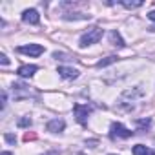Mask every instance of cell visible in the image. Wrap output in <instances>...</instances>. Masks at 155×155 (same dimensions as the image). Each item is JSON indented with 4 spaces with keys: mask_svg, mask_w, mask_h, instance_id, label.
Here are the masks:
<instances>
[{
    "mask_svg": "<svg viewBox=\"0 0 155 155\" xmlns=\"http://www.w3.org/2000/svg\"><path fill=\"white\" fill-rule=\"evenodd\" d=\"M104 35V29L102 28H91L88 29L82 37H81V46L86 48V46H91V44H97Z\"/></svg>",
    "mask_w": 155,
    "mask_h": 155,
    "instance_id": "cell-1",
    "label": "cell"
},
{
    "mask_svg": "<svg viewBox=\"0 0 155 155\" xmlns=\"http://www.w3.org/2000/svg\"><path fill=\"white\" fill-rule=\"evenodd\" d=\"M93 111V106H90V104H75L73 106V113H75V119H77V122L79 124H86L88 122V115Z\"/></svg>",
    "mask_w": 155,
    "mask_h": 155,
    "instance_id": "cell-2",
    "label": "cell"
},
{
    "mask_svg": "<svg viewBox=\"0 0 155 155\" xmlns=\"http://www.w3.org/2000/svg\"><path fill=\"white\" fill-rule=\"evenodd\" d=\"M133 135V131L131 130H128V128H124L120 122H113L111 126H110V137L115 140V139H130Z\"/></svg>",
    "mask_w": 155,
    "mask_h": 155,
    "instance_id": "cell-3",
    "label": "cell"
},
{
    "mask_svg": "<svg viewBox=\"0 0 155 155\" xmlns=\"http://www.w3.org/2000/svg\"><path fill=\"white\" fill-rule=\"evenodd\" d=\"M18 53H24V55H31V57H38L44 53V48L40 44H28V46H20L18 48Z\"/></svg>",
    "mask_w": 155,
    "mask_h": 155,
    "instance_id": "cell-4",
    "label": "cell"
},
{
    "mask_svg": "<svg viewBox=\"0 0 155 155\" xmlns=\"http://www.w3.org/2000/svg\"><path fill=\"white\" fill-rule=\"evenodd\" d=\"M22 20H24L26 24H38V22H40V15H38L37 9H26V11L22 13Z\"/></svg>",
    "mask_w": 155,
    "mask_h": 155,
    "instance_id": "cell-5",
    "label": "cell"
},
{
    "mask_svg": "<svg viewBox=\"0 0 155 155\" xmlns=\"http://www.w3.org/2000/svg\"><path fill=\"white\" fill-rule=\"evenodd\" d=\"M64 128H66L64 119H53L48 122V131H51V133H60Z\"/></svg>",
    "mask_w": 155,
    "mask_h": 155,
    "instance_id": "cell-6",
    "label": "cell"
},
{
    "mask_svg": "<svg viewBox=\"0 0 155 155\" xmlns=\"http://www.w3.org/2000/svg\"><path fill=\"white\" fill-rule=\"evenodd\" d=\"M58 75L64 77V79H77L79 77V69H75V68H66V66H58Z\"/></svg>",
    "mask_w": 155,
    "mask_h": 155,
    "instance_id": "cell-7",
    "label": "cell"
},
{
    "mask_svg": "<svg viewBox=\"0 0 155 155\" xmlns=\"http://www.w3.org/2000/svg\"><path fill=\"white\" fill-rule=\"evenodd\" d=\"M37 71H38V66H35V64H26V66H20L17 73H18L20 77H33Z\"/></svg>",
    "mask_w": 155,
    "mask_h": 155,
    "instance_id": "cell-8",
    "label": "cell"
},
{
    "mask_svg": "<svg viewBox=\"0 0 155 155\" xmlns=\"http://www.w3.org/2000/svg\"><path fill=\"white\" fill-rule=\"evenodd\" d=\"M13 95H15V99L29 97V88L26 84H13Z\"/></svg>",
    "mask_w": 155,
    "mask_h": 155,
    "instance_id": "cell-9",
    "label": "cell"
},
{
    "mask_svg": "<svg viewBox=\"0 0 155 155\" xmlns=\"http://www.w3.org/2000/svg\"><path fill=\"white\" fill-rule=\"evenodd\" d=\"M137 97H142V90H139V88H131V90H126V91L122 93V97H120V102H124L126 99H130V101L133 102Z\"/></svg>",
    "mask_w": 155,
    "mask_h": 155,
    "instance_id": "cell-10",
    "label": "cell"
},
{
    "mask_svg": "<svg viewBox=\"0 0 155 155\" xmlns=\"http://www.w3.org/2000/svg\"><path fill=\"white\" fill-rule=\"evenodd\" d=\"M110 40H111L113 46H119V48H124V46H126L124 40H122V37H120V33H119L117 29H113V31L110 33Z\"/></svg>",
    "mask_w": 155,
    "mask_h": 155,
    "instance_id": "cell-11",
    "label": "cell"
},
{
    "mask_svg": "<svg viewBox=\"0 0 155 155\" xmlns=\"http://www.w3.org/2000/svg\"><path fill=\"white\" fill-rule=\"evenodd\" d=\"M133 155H155V151L148 146L137 144V146H133Z\"/></svg>",
    "mask_w": 155,
    "mask_h": 155,
    "instance_id": "cell-12",
    "label": "cell"
},
{
    "mask_svg": "<svg viewBox=\"0 0 155 155\" xmlns=\"http://www.w3.org/2000/svg\"><path fill=\"white\" fill-rule=\"evenodd\" d=\"M117 60H119V57H115V55H111V57H106V58H102V60H99V62H97V68L110 66V64H113V62H117Z\"/></svg>",
    "mask_w": 155,
    "mask_h": 155,
    "instance_id": "cell-13",
    "label": "cell"
},
{
    "mask_svg": "<svg viewBox=\"0 0 155 155\" xmlns=\"http://www.w3.org/2000/svg\"><path fill=\"white\" fill-rule=\"evenodd\" d=\"M124 8H128V9H133V8H140L144 2H142V0H137V2H128V0H122V2H120Z\"/></svg>",
    "mask_w": 155,
    "mask_h": 155,
    "instance_id": "cell-14",
    "label": "cell"
},
{
    "mask_svg": "<svg viewBox=\"0 0 155 155\" xmlns=\"http://www.w3.org/2000/svg\"><path fill=\"white\" fill-rule=\"evenodd\" d=\"M18 126H20V128H28V126H31V119H29V117H22V119L18 120Z\"/></svg>",
    "mask_w": 155,
    "mask_h": 155,
    "instance_id": "cell-15",
    "label": "cell"
},
{
    "mask_svg": "<svg viewBox=\"0 0 155 155\" xmlns=\"http://www.w3.org/2000/svg\"><path fill=\"white\" fill-rule=\"evenodd\" d=\"M150 124H151V120H150V119H139V120H137V126H139V128H142V130H144V128H148Z\"/></svg>",
    "mask_w": 155,
    "mask_h": 155,
    "instance_id": "cell-16",
    "label": "cell"
},
{
    "mask_svg": "<svg viewBox=\"0 0 155 155\" xmlns=\"http://www.w3.org/2000/svg\"><path fill=\"white\" fill-rule=\"evenodd\" d=\"M4 139H6L9 144H15V142H17V137H15V135H11V133H6V135H4Z\"/></svg>",
    "mask_w": 155,
    "mask_h": 155,
    "instance_id": "cell-17",
    "label": "cell"
},
{
    "mask_svg": "<svg viewBox=\"0 0 155 155\" xmlns=\"http://www.w3.org/2000/svg\"><path fill=\"white\" fill-rule=\"evenodd\" d=\"M0 64H2V66H8V64H9V58H8L6 55H0Z\"/></svg>",
    "mask_w": 155,
    "mask_h": 155,
    "instance_id": "cell-18",
    "label": "cell"
},
{
    "mask_svg": "<svg viewBox=\"0 0 155 155\" xmlns=\"http://www.w3.org/2000/svg\"><path fill=\"white\" fill-rule=\"evenodd\" d=\"M33 139H35L33 133H26V135H24V140H33Z\"/></svg>",
    "mask_w": 155,
    "mask_h": 155,
    "instance_id": "cell-19",
    "label": "cell"
},
{
    "mask_svg": "<svg viewBox=\"0 0 155 155\" xmlns=\"http://www.w3.org/2000/svg\"><path fill=\"white\" fill-rule=\"evenodd\" d=\"M148 18H150V20H153V22H155V11H151V13H148Z\"/></svg>",
    "mask_w": 155,
    "mask_h": 155,
    "instance_id": "cell-20",
    "label": "cell"
},
{
    "mask_svg": "<svg viewBox=\"0 0 155 155\" xmlns=\"http://www.w3.org/2000/svg\"><path fill=\"white\" fill-rule=\"evenodd\" d=\"M44 155H60L57 150H51V151H48V153H44Z\"/></svg>",
    "mask_w": 155,
    "mask_h": 155,
    "instance_id": "cell-21",
    "label": "cell"
},
{
    "mask_svg": "<svg viewBox=\"0 0 155 155\" xmlns=\"http://www.w3.org/2000/svg\"><path fill=\"white\" fill-rule=\"evenodd\" d=\"M2 155H13L11 151H2Z\"/></svg>",
    "mask_w": 155,
    "mask_h": 155,
    "instance_id": "cell-22",
    "label": "cell"
},
{
    "mask_svg": "<svg viewBox=\"0 0 155 155\" xmlns=\"http://www.w3.org/2000/svg\"><path fill=\"white\" fill-rule=\"evenodd\" d=\"M148 29H150V31H155V26H150Z\"/></svg>",
    "mask_w": 155,
    "mask_h": 155,
    "instance_id": "cell-23",
    "label": "cell"
}]
</instances>
